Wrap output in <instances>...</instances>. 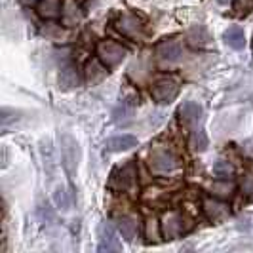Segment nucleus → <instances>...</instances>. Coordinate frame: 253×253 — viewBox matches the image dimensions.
<instances>
[{
  "label": "nucleus",
  "instance_id": "nucleus-1",
  "mask_svg": "<svg viewBox=\"0 0 253 253\" xmlns=\"http://www.w3.org/2000/svg\"><path fill=\"white\" fill-rule=\"evenodd\" d=\"M181 120L189 126L190 129V149L194 152H204L208 147V137L204 133V111L198 103L194 101H185L179 109Z\"/></svg>",
  "mask_w": 253,
  "mask_h": 253
},
{
  "label": "nucleus",
  "instance_id": "nucleus-2",
  "mask_svg": "<svg viewBox=\"0 0 253 253\" xmlns=\"http://www.w3.org/2000/svg\"><path fill=\"white\" fill-rule=\"evenodd\" d=\"M97 55H99V61L107 69H113V67L124 61V57L127 55V50L122 48L120 44L113 42V40H101L97 44Z\"/></svg>",
  "mask_w": 253,
  "mask_h": 253
},
{
  "label": "nucleus",
  "instance_id": "nucleus-3",
  "mask_svg": "<svg viewBox=\"0 0 253 253\" xmlns=\"http://www.w3.org/2000/svg\"><path fill=\"white\" fill-rule=\"evenodd\" d=\"M152 99L160 105H168L171 103L179 93V82L171 76H164V78H158L154 82V86L151 89Z\"/></svg>",
  "mask_w": 253,
  "mask_h": 253
},
{
  "label": "nucleus",
  "instance_id": "nucleus-4",
  "mask_svg": "<svg viewBox=\"0 0 253 253\" xmlns=\"http://www.w3.org/2000/svg\"><path fill=\"white\" fill-rule=\"evenodd\" d=\"M156 57L164 65H175L183 59V46L177 38H164L156 44Z\"/></svg>",
  "mask_w": 253,
  "mask_h": 253
},
{
  "label": "nucleus",
  "instance_id": "nucleus-5",
  "mask_svg": "<svg viewBox=\"0 0 253 253\" xmlns=\"http://www.w3.org/2000/svg\"><path fill=\"white\" fill-rule=\"evenodd\" d=\"M160 228H162V234H164L168 240H175L181 234L187 232V221L177 211H168V213L162 215Z\"/></svg>",
  "mask_w": 253,
  "mask_h": 253
},
{
  "label": "nucleus",
  "instance_id": "nucleus-6",
  "mask_svg": "<svg viewBox=\"0 0 253 253\" xmlns=\"http://www.w3.org/2000/svg\"><path fill=\"white\" fill-rule=\"evenodd\" d=\"M177 158L168 151V149H154L151 152V168L158 173H168L177 169Z\"/></svg>",
  "mask_w": 253,
  "mask_h": 253
},
{
  "label": "nucleus",
  "instance_id": "nucleus-7",
  "mask_svg": "<svg viewBox=\"0 0 253 253\" xmlns=\"http://www.w3.org/2000/svg\"><path fill=\"white\" fill-rule=\"evenodd\" d=\"M111 185L118 190L133 189V187H135V166H133V162H127L126 166H122V168L113 175Z\"/></svg>",
  "mask_w": 253,
  "mask_h": 253
},
{
  "label": "nucleus",
  "instance_id": "nucleus-8",
  "mask_svg": "<svg viewBox=\"0 0 253 253\" xmlns=\"http://www.w3.org/2000/svg\"><path fill=\"white\" fill-rule=\"evenodd\" d=\"M202 206H204V213H206V217H208L210 221H213V223H219V221L227 219L228 213H230L228 204L221 202V200H217V198H211V196H206Z\"/></svg>",
  "mask_w": 253,
  "mask_h": 253
},
{
  "label": "nucleus",
  "instance_id": "nucleus-9",
  "mask_svg": "<svg viewBox=\"0 0 253 253\" xmlns=\"http://www.w3.org/2000/svg\"><path fill=\"white\" fill-rule=\"evenodd\" d=\"M99 252H118L120 250V244L116 240V234H114L113 227L107 223V221H103L101 225H99V248H97Z\"/></svg>",
  "mask_w": 253,
  "mask_h": 253
},
{
  "label": "nucleus",
  "instance_id": "nucleus-10",
  "mask_svg": "<svg viewBox=\"0 0 253 253\" xmlns=\"http://www.w3.org/2000/svg\"><path fill=\"white\" fill-rule=\"evenodd\" d=\"M61 21L65 27H75L82 21V10L75 0H63V12H61Z\"/></svg>",
  "mask_w": 253,
  "mask_h": 253
},
{
  "label": "nucleus",
  "instance_id": "nucleus-11",
  "mask_svg": "<svg viewBox=\"0 0 253 253\" xmlns=\"http://www.w3.org/2000/svg\"><path fill=\"white\" fill-rule=\"evenodd\" d=\"M116 29H118L122 35H126V37H139L141 33H143L141 21L137 17H133V15H124V17H120V19L116 21Z\"/></svg>",
  "mask_w": 253,
  "mask_h": 253
},
{
  "label": "nucleus",
  "instance_id": "nucleus-12",
  "mask_svg": "<svg viewBox=\"0 0 253 253\" xmlns=\"http://www.w3.org/2000/svg\"><path fill=\"white\" fill-rule=\"evenodd\" d=\"M133 147H137V137H133V135H118V137H113L105 143V149L109 152L129 151Z\"/></svg>",
  "mask_w": 253,
  "mask_h": 253
},
{
  "label": "nucleus",
  "instance_id": "nucleus-13",
  "mask_svg": "<svg viewBox=\"0 0 253 253\" xmlns=\"http://www.w3.org/2000/svg\"><path fill=\"white\" fill-rule=\"evenodd\" d=\"M116 227H118V232L122 234V238L126 242H133L135 236H137V223L133 217H118L116 219Z\"/></svg>",
  "mask_w": 253,
  "mask_h": 253
},
{
  "label": "nucleus",
  "instance_id": "nucleus-14",
  "mask_svg": "<svg viewBox=\"0 0 253 253\" xmlns=\"http://www.w3.org/2000/svg\"><path fill=\"white\" fill-rule=\"evenodd\" d=\"M63 12V0H42L38 4V15L46 17V19H53Z\"/></svg>",
  "mask_w": 253,
  "mask_h": 253
},
{
  "label": "nucleus",
  "instance_id": "nucleus-15",
  "mask_svg": "<svg viewBox=\"0 0 253 253\" xmlns=\"http://www.w3.org/2000/svg\"><path fill=\"white\" fill-rule=\"evenodd\" d=\"M223 37H225V42L232 50H242L246 46V35H244V31L240 27H230V29L225 31Z\"/></svg>",
  "mask_w": 253,
  "mask_h": 253
},
{
  "label": "nucleus",
  "instance_id": "nucleus-16",
  "mask_svg": "<svg viewBox=\"0 0 253 253\" xmlns=\"http://www.w3.org/2000/svg\"><path fill=\"white\" fill-rule=\"evenodd\" d=\"M78 86V75H76V69L75 67H65L59 75V88L61 89H75Z\"/></svg>",
  "mask_w": 253,
  "mask_h": 253
},
{
  "label": "nucleus",
  "instance_id": "nucleus-17",
  "mask_svg": "<svg viewBox=\"0 0 253 253\" xmlns=\"http://www.w3.org/2000/svg\"><path fill=\"white\" fill-rule=\"evenodd\" d=\"M86 69H88L86 75H88L89 84H97L99 80H103V78L107 76V67L99 65V61H89Z\"/></svg>",
  "mask_w": 253,
  "mask_h": 253
},
{
  "label": "nucleus",
  "instance_id": "nucleus-18",
  "mask_svg": "<svg viewBox=\"0 0 253 253\" xmlns=\"http://www.w3.org/2000/svg\"><path fill=\"white\" fill-rule=\"evenodd\" d=\"M234 173V168L228 164V162H225V160H219L215 166H213V175L219 179H227L230 177Z\"/></svg>",
  "mask_w": 253,
  "mask_h": 253
},
{
  "label": "nucleus",
  "instance_id": "nucleus-19",
  "mask_svg": "<svg viewBox=\"0 0 253 253\" xmlns=\"http://www.w3.org/2000/svg\"><path fill=\"white\" fill-rule=\"evenodd\" d=\"M234 10H236V15H246V13H250L253 10V0H236Z\"/></svg>",
  "mask_w": 253,
  "mask_h": 253
},
{
  "label": "nucleus",
  "instance_id": "nucleus-20",
  "mask_svg": "<svg viewBox=\"0 0 253 253\" xmlns=\"http://www.w3.org/2000/svg\"><path fill=\"white\" fill-rule=\"evenodd\" d=\"M147 238H149V242H158V238H160L158 227H156V221L154 219L147 221Z\"/></svg>",
  "mask_w": 253,
  "mask_h": 253
},
{
  "label": "nucleus",
  "instance_id": "nucleus-21",
  "mask_svg": "<svg viewBox=\"0 0 253 253\" xmlns=\"http://www.w3.org/2000/svg\"><path fill=\"white\" fill-rule=\"evenodd\" d=\"M242 192L244 194H253V173H246L242 177Z\"/></svg>",
  "mask_w": 253,
  "mask_h": 253
},
{
  "label": "nucleus",
  "instance_id": "nucleus-22",
  "mask_svg": "<svg viewBox=\"0 0 253 253\" xmlns=\"http://www.w3.org/2000/svg\"><path fill=\"white\" fill-rule=\"evenodd\" d=\"M21 2H23V4H25V6H33V4H35V2H37V0H21Z\"/></svg>",
  "mask_w": 253,
  "mask_h": 253
},
{
  "label": "nucleus",
  "instance_id": "nucleus-23",
  "mask_svg": "<svg viewBox=\"0 0 253 253\" xmlns=\"http://www.w3.org/2000/svg\"><path fill=\"white\" fill-rule=\"evenodd\" d=\"M217 2H219V4H228L230 0H217Z\"/></svg>",
  "mask_w": 253,
  "mask_h": 253
}]
</instances>
